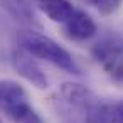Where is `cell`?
Listing matches in <instances>:
<instances>
[{"label":"cell","instance_id":"6da1fadb","mask_svg":"<svg viewBox=\"0 0 123 123\" xmlns=\"http://www.w3.org/2000/svg\"><path fill=\"white\" fill-rule=\"evenodd\" d=\"M17 42H19V47L32 54L34 57L47 61L69 74H81V68L78 66L74 57L51 37L34 29H27L17 36Z\"/></svg>","mask_w":123,"mask_h":123},{"label":"cell","instance_id":"52a82bcc","mask_svg":"<svg viewBox=\"0 0 123 123\" xmlns=\"http://www.w3.org/2000/svg\"><path fill=\"white\" fill-rule=\"evenodd\" d=\"M88 123H123V99L115 103H99L86 110Z\"/></svg>","mask_w":123,"mask_h":123},{"label":"cell","instance_id":"7a4b0ae2","mask_svg":"<svg viewBox=\"0 0 123 123\" xmlns=\"http://www.w3.org/2000/svg\"><path fill=\"white\" fill-rule=\"evenodd\" d=\"M0 111L14 123H44L29 103L24 86L12 79L0 81Z\"/></svg>","mask_w":123,"mask_h":123},{"label":"cell","instance_id":"3957f363","mask_svg":"<svg viewBox=\"0 0 123 123\" xmlns=\"http://www.w3.org/2000/svg\"><path fill=\"white\" fill-rule=\"evenodd\" d=\"M98 64L116 81H123V37L108 34L101 37L91 49Z\"/></svg>","mask_w":123,"mask_h":123},{"label":"cell","instance_id":"30bf717a","mask_svg":"<svg viewBox=\"0 0 123 123\" xmlns=\"http://www.w3.org/2000/svg\"><path fill=\"white\" fill-rule=\"evenodd\" d=\"M121 2L123 0H94L93 5L98 9V12L101 15H111L120 9Z\"/></svg>","mask_w":123,"mask_h":123},{"label":"cell","instance_id":"8fae6325","mask_svg":"<svg viewBox=\"0 0 123 123\" xmlns=\"http://www.w3.org/2000/svg\"><path fill=\"white\" fill-rule=\"evenodd\" d=\"M0 123H2V121H0Z\"/></svg>","mask_w":123,"mask_h":123},{"label":"cell","instance_id":"ba28073f","mask_svg":"<svg viewBox=\"0 0 123 123\" xmlns=\"http://www.w3.org/2000/svg\"><path fill=\"white\" fill-rule=\"evenodd\" d=\"M61 93V98L73 108L76 110H83L86 113V110L89 106H93L96 103V98L94 94L83 84L79 83H64L59 89Z\"/></svg>","mask_w":123,"mask_h":123},{"label":"cell","instance_id":"5b68a950","mask_svg":"<svg viewBox=\"0 0 123 123\" xmlns=\"http://www.w3.org/2000/svg\"><path fill=\"white\" fill-rule=\"evenodd\" d=\"M96 22L84 10H74V14L64 22V34L73 41H88L96 34Z\"/></svg>","mask_w":123,"mask_h":123},{"label":"cell","instance_id":"8992f818","mask_svg":"<svg viewBox=\"0 0 123 123\" xmlns=\"http://www.w3.org/2000/svg\"><path fill=\"white\" fill-rule=\"evenodd\" d=\"M0 7L15 22L29 27H39L34 0H0Z\"/></svg>","mask_w":123,"mask_h":123},{"label":"cell","instance_id":"9c48e42d","mask_svg":"<svg viewBox=\"0 0 123 123\" xmlns=\"http://www.w3.org/2000/svg\"><path fill=\"white\" fill-rule=\"evenodd\" d=\"M34 5L57 24H64L76 10L69 0H34Z\"/></svg>","mask_w":123,"mask_h":123},{"label":"cell","instance_id":"277c9868","mask_svg":"<svg viewBox=\"0 0 123 123\" xmlns=\"http://www.w3.org/2000/svg\"><path fill=\"white\" fill-rule=\"evenodd\" d=\"M12 64H14V69L17 71V74L22 76L32 86H36L39 89H46L49 86V79H47L44 69L39 66V62L34 59V56L29 54L27 51H24L22 47L14 49Z\"/></svg>","mask_w":123,"mask_h":123}]
</instances>
